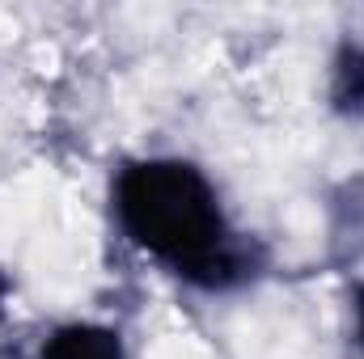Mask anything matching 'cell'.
Segmentation results:
<instances>
[{"instance_id":"obj_1","label":"cell","mask_w":364,"mask_h":359,"mask_svg":"<svg viewBox=\"0 0 364 359\" xmlns=\"http://www.w3.org/2000/svg\"><path fill=\"white\" fill-rule=\"evenodd\" d=\"M119 233L166 275L199 292H237L267 267V250L242 233L216 182L186 157H136L110 178Z\"/></svg>"},{"instance_id":"obj_4","label":"cell","mask_w":364,"mask_h":359,"mask_svg":"<svg viewBox=\"0 0 364 359\" xmlns=\"http://www.w3.org/2000/svg\"><path fill=\"white\" fill-rule=\"evenodd\" d=\"M352 343H356V351H360V359H364V283H356L352 287Z\"/></svg>"},{"instance_id":"obj_5","label":"cell","mask_w":364,"mask_h":359,"mask_svg":"<svg viewBox=\"0 0 364 359\" xmlns=\"http://www.w3.org/2000/svg\"><path fill=\"white\" fill-rule=\"evenodd\" d=\"M9 292H13V279L0 270V313H4V300H9Z\"/></svg>"},{"instance_id":"obj_3","label":"cell","mask_w":364,"mask_h":359,"mask_svg":"<svg viewBox=\"0 0 364 359\" xmlns=\"http://www.w3.org/2000/svg\"><path fill=\"white\" fill-rule=\"evenodd\" d=\"M331 110L364 118V38H348L331 60Z\"/></svg>"},{"instance_id":"obj_2","label":"cell","mask_w":364,"mask_h":359,"mask_svg":"<svg viewBox=\"0 0 364 359\" xmlns=\"http://www.w3.org/2000/svg\"><path fill=\"white\" fill-rule=\"evenodd\" d=\"M38 359H127V347H123V334L114 326L64 321L43 338Z\"/></svg>"}]
</instances>
